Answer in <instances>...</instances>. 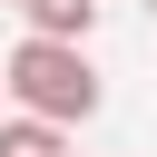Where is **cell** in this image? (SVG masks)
<instances>
[{"instance_id": "7a4b0ae2", "label": "cell", "mask_w": 157, "mask_h": 157, "mask_svg": "<svg viewBox=\"0 0 157 157\" xmlns=\"http://www.w3.org/2000/svg\"><path fill=\"white\" fill-rule=\"evenodd\" d=\"M20 20H29V39H78V49H88L98 0H20Z\"/></svg>"}, {"instance_id": "277c9868", "label": "cell", "mask_w": 157, "mask_h": 157, "mask_svg": "<svg viewBox=\"0 0 157 157\" xmlns=\"http://www.w3.org/2000/svg\"><path fill=\"white\" fill-rule=\"evenodd\" d=\"M147 20H157V0H147Z\"/></svg>"}, {"instance_id": "5b68a950", "label": "cell", "mask_w": 157, "mask_h": 157, "mask_svg": "<svg viewBox=\"0 0 157 157\" xmlns=\"http://www.w3.org/2000/svg\"><path fill=\"white\" fill-rule=\"evenodd\" d=\"M10 10H20V0H10Z\"/></svg>"}, {"instance_id": "3957f363", "label": "cell", "mask_w": 157, "mask_h": 157, "mask_svg": "<svg viewBox=\"0 0 157 157\" xmlns=\"http://www.w3.org/2000/svg\"><path fill=\"white\" fill-rule=\"evenodd\" d=\"M0 157H69V147H59L49 118H10V128H0Z\"/></svg>"}, {"instance_id": "6da1fadb", "label": "cell", "mask_w": 157, "mask_h": 157, "mask_svg": "<svg viewBox=\"0 0 157 157\" xmlns=\"http://www.w3.org/2000/svg\"><path fill=\"white\" fill-rule=\"evenodd\" d=\"M0 88L20 98V118H49V128H78V118H98V98H108L78 39H20V49L0 59Z\"/></svg>"}]
</instances>
